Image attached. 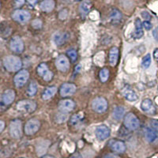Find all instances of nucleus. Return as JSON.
Here are the masks:
<instances>
[{"mask_svg":"<svg viewBox=\"0 0 158 158\" xmlns=\"http://www.w3.org/2000/svg\"><path fill=\"white\" fill-rule=\"evenodd\" d=\"M111 149L116 153H123L124 151L126 150V146L124 142H121V141H115L112 142L111 144Z\"/></svg>","mask_w":158,"mask_h":158,"instance_id":"nucleus-22","label":"nucleus"},{"mask_svg":"<svg viewBox=\"0 0 158 158\" xmlns=\"http://www.w3.org/2000/svg\"><path fill=\"white\" fill-rule=\"evenodd\" d=\"M10 135L14 138H19L22 136V121L15 119L10 124Z\"/></svg>","mask_w":158,"mask_h":158,"instance_id":"nucleus-6","label":"nucleus"},{"mask_svg":"<svg viewBox=\"0 0 158 158\" xmlns=\"http://www.w3.org/2000/svg\"><path fill=\"white\" fill-rule=\"evenodd\" d=\"M125 114V108L122 106H118L113 111V118L116 120H120Z\"/></svg>","mask_w":158,"mask_h":158,"instance_id":"nucleus-27","label":"nucleus"},{"mask_svg":"<svg viewBox=\"0 0 158 158\" xmlns=\"http://www.w3.org/2000/svg\"><path fill=\"white\" fill-rule=\"evenodd\" d=\"M153 57H154L155 59H158V48H156V50L154 51V52H153Z\"/></svg>","mask_w":158,"mask_h":158,"instance_id":"nucleus-42","label":"nucleus"},{"mask_svg":"<svg viewBox=\"0 0 158 158\" xmlns=\"http://www.w3.org/2000/svg\"><path fill=\"white\" fill-rule=\"evenodd\" d=\"M56 67L60 71L66 72L70 68V63H69L68 59L63 55L59 56L56 60Z\"/></svg>","mask_w":158,"mask_h":158,"instance_id":"nucleus-11","label":"nucleus"},{"mask_svg":"<svg viewBox=\"0 0 158 158\" xmlns=\"http://www.w3.org/2000/svg\"><path fill=\"white\" fill-rule=\"evenodd\" d=\"M76 91L75 85L71 83H65L62 85L59 89V93L62 97H68V96L73 95Z\"/></svg>","mask_w":158,"mask_h":158,"instance_id":"nucleus-13","label":"nucleus"},{"mask_svg":"<svg viewBox=\"0 0 158 158\" xmlns=\"http://www.w3.org/2000/svg\"><path fill=\"white\" fill-rule=\"evenodd\" d=\"M91 7L92 3L89 0H83L79 6V11L82 16H85L89 12Z\"/></svg>","mask_w":158,"mask_h":158,"instance_id":"nucleus-21","label":"nucleus"},{"mask_svg":"<svg viewBox=\"0 0 158 158\" xmlns=\"http://www.w3.org/2000/svg\"><path fill=\"white\" fill-rule=\"evenodd\" d=\"M57 92V88L56 87H49V88H47L44 90V92L42 94V98L43 100H48L51 97H52L53 96L56 94V93Z\"/></svg>","mask_w":158,"mask_h":158,"instance_id":"nucleus-26","label":"nucleus"},{"mask_svg":"<svg viewBox=\"0 0 158 158\" xmlns=\"http://www.w3.org/2000/svg\"><path fill=\"white\" fill-rule=\"evenodd\" d=\"M92 108L96 112L103 113L108 108V101L104 97H97L92 103Z\"/></svg>","mask_w":158,"mask_h":158,"instance_id":"nucleus-4","label":"nucleus"},{"mask_svg":"<svg viewBox=\"0 0 158 158\" xmlns=\"http://www.w3.org/2000/svg\"><path fill=\"white\" fill-rule=\"evenodd\" d=\"M42 158H56V157H54V156H44Z\"/></svg>","mask_w":158,"mask_h":158,"instance_id":"nucleus-45","label":"nucleus"},{"mask_svg":"<svg viewBox=\"0 0 158 158\" xmlns=\"http://www.w3.org/2000/svg\"><path fill=\"white\" fill-rule=\"evenodd\" d=\"M104 158H120L119 156H116V155H114V154H108L107 156H104Z\"/></svg>","mask_w":158,"mask_h":158,"instance_id":"nucleus-40","label":"nucleus"},{"mask_svg":"<svg viewBox=\"0 0 158 158\" xmlns=\"http://www.w3.org/2000/svg\"><path fill=\"white\" fill-rule=\"evenodd\" d=\"M153 37L155 38V40H156L158 41V29L156 28V29H155L153 31Z\"/></svg>","mask_w":158,"mask_h":158,"instance_id":"nucleus-39","label":"nucleus"},{"mask_svg":"<svg viewBox=\"0 0 158 158\" xmlns=\"http://www.w3.org/2000/svg\"><path fill=\"white\" fill-rule=\"evenodd\" d=\"M0 125H1V127H0V132H2L4 129V127H5V123H4L3 121H0Z\"/></svg>","mask_w":158,"mask_h":158,"instance_id":"nucleus-41","label":"nucleus"},{"mask_svg":"<svg viewBox=\"0 0 158 158\" xmlns=\"http://www.w3.org/2000/svg\"><path fill=\"white\" fill-rule=\"evenodd\" d=\"M151 65V56L149 54H147L142 59V66L144 69L149 68V66Z\"/></svg>","mask_w":158,"mask_h":158,"instance_id":"nucleus-30","label":"nucleus"},{"mask_svg":"<svg viewBox=\"0 0 158 158\" xmlns=\"http://www.w3.org/2000/svg\"><path fill=\"white\" fill-rule=\"evenodd\" d=\"M75 1H77H77H81V0H75Z\"/></svg>","mask_w":158,"mask_h":158,"instance_id":"nucleus-46","label":"nucleus"},{"mask_svg":"<svg viewBox=\"0 0 158 158\" xmlns=\"http://www.w3.org/2000/svg\"><path fill=\"white\" fill-rule=\"evenodd\" d=\"M15 99V93L12 89H7L4 91L1 97V103L2 105H9L14 102Z\"/></svg>","mask_w":158,"mask_h":158,"instance_id":"nucleus-12","label":"nucleus"},{"mask_svg":"<svg viewBox=\"0 0 158 158\" xmlns=\"http://www.w3.org/2000/svg\"><path fill=\"white\" fill-rule=\"evenodd\" d=\"M67 118V115H65V114H63V112L62 114H59V115H58L57 116H56V121H57L58 123H63L64 122Z\"/></svg>","mask_w":158,"mask_h":158,"instance_id":"nucleus-34","label":"nucleus"},{"mask_svg":"<svg viewBox=\"0 0 158 158\" xmlns=\"http://www.w3.org/2000/svg\"><path fill=\"white\" fill-rule=\"evenodd\" d=\"M36 91H37V85L35 81H31L27 89L28 94L30 97H32V96H34L36 94Z\"/></svg>","mask_w":158,"mask_h":158,"instance_id":"nucleus-28","label":"nucleus"},{"mask_svg":"<svg viewBox=\"0 0 158 158\" xmlns=\"http://www.w3.org/2000/svg\"><path fill=\"white\" fill-rule=\"evenodd\" d=\"M123 123L124 126L130 131H136L140 126L139 119L132 112H129L125 115Z\"/></svg>","mask_w":158,"mask_h":158,"instance_id":"nucleus-2","label":"nucleus"},{"mask_svg":"<svg viewBox=\"0 0 158 158\" xmlns=\"http://www.w3.org/2000/svg\"><path fill=\"white\" fill-rule=\"evenodd\" d=\"M80 70H81V66H80V65H78V66H77V67L75 68V72H77H77H78Z\"/></svg>","mask_w":158,"mask_h":158,"instance_id":"nucleus-44","label":"nucleus"},{"mask_svg":"<svg viewBox=\"0 0 158 158\" xmlns=\"http://www.w3.org/2000/svg\"><path fill=\"white\" fill-rule=\"evenodd\" d=\"M135 31L133 33V37L135 39H140L143 36V25H142V22L139 18H137L135 22Z\"/></svg>","mask_w":158,"mask_h":158,"instance_id":"nucleus-19","label":"nucleus"},{"mask_svg":"<svg viewBox=\"0 0 158 158\" xmlns=\"http://www.w3.org/2000/svg\"><path fill=\"white\" fill-rule=\"evenodd\" d=\"M110 129L106 125H101L96 130V136L99 140H105L110 136Z\"/></svg>","mask_w":158,"mask_h":158,"instance_id":"nucleus-14","label":"nucleus"},{"mask_svg":"<svg viewBox=\"0 0 158 158\" xmlns=\"http://www.w3.org/2000/svg\"><path fill=\"white\" fill-rule=\"evenodd\" d=\"M122 94L123 97L129 101H135L138 100V96L136 93L130 87H124L122 90Z\"/></svg>","mask_w":158,"mask_h":158,"instance_id":"nucleus-16","label":"nucleus"},{"mask_svg":"<svg viewBox=\"0 0 158 158\" xmlns=\"http://www.w3.org/2000/svg\"><path fill=\"white\" fill-rule=\"evenodd\" d=\"M100 79L102 82H105V81H108V77H109V70L107 68H104L100 71Z\"/></svg>","mask_w":158,"mask_h":158,"instance_id":"nucleus-29","label":"nucleus"},{"mask_svg":"<svg viewBox=\"0 0 158 158\" xmlns=\"http://www.w3.org/2000/svg\"><path fill=\"white\" fill-rule=\"evenodd\" d=\"M31 15L28 11L24 10H16L12 14V18L20 23H25L29 21Z\"/></svg>","mask_w":158,"mask_h":158,"instance_id":"nucleus-7","label":"nucleus"},{"mask_svg":"<svg viewBox=\"0 0 158 158\" xmlns=\"http://www.w3.org/2000/svg\"><path fill=\"white\" fill-rule=\"evenodd\" d=\"M32 26L34 29H40L42 27V22L40 19H35L34 21H32Z\"/></svg>","mask_w":158,"mask_h":158,"instance_id":"nucleus-33","label":"nucleus"},{"mask_svg":"<svg viewBox=\"0 0 158 158\" xmlns=\"http://www.w3.org/2000/svg\"><path fill=\"white\" fill-rule=\"evenodd\" d=\"M118 49L117 47L111 48L109 52V63L111 66H115L118 61Z\"/></svg>","mask_w":158,"mask_h":158,"instance_id":"nucleus-20","label":"nucleus"},{"mask_svg":"<svg viewBox=\"0 0 158 158\" xmlns=\"http://www.w3.org/2000/svg\"><path fill=\"white\" fill-rule=\"evenodd\" d=\"M67 54L69 56V58L71 59L72 62H75L77 60V52L74 49H70V50H68L67 52Z\"/></svg>","mask_w":158,"mask_h":158,"instance_id":"nucleus-31","label":"nucleus"},{"mask_svg":"<svg viewBox=\"0 0 158 158\" xmlns=\"http://www.w3.org/2000/svg\"><path fill=\"white\" fill-rule=\"evenodd\" d=\"M143 27L146 29V30H149L152 28V24L149 22V21H145V22L142 23Z\"/></svg>","mask_w":158,"mask_h":158,"instance_id":"nucleus-37","label":"nucleus"},{"mask_svg":"<svg viewBox=\"0 0 158 158\" xmlns=\"http://www.w3.org/2000/svg\"><path fill=\"white\" fill-rule=\"evenodd\" d=\"M110 19L114 23H118L122 19V14L118 10L113 9L110 13Z\"/></svg>","mask_w":158,"mask_h":158,"instance_id":"nucleus-24","label":"nucleus"},{"mask_svg":"<svg viewBox=\"0 0 158 158\" xmlns=\"http://www.w3.org/2000/svg\"><path fill=\"white\" fill-rule=\"evenodd\" d=\"M40 121L36 118H32V119H29L25 126V135H32L36 134L38 131V130L40 129Z\"/></svg>","mask_w":158,"mask_h":158,"instance_id":"nucleus-5","label":"nucleus"},{"mask_svg":"<svg viewBox=\"0 0 158 158\" xmlns=\"http://www.w3.org/2000/svg\"><path fill=\"white\" fill-rule=\"evenodd\" d=\"M10 46L11 50L16 53H22L24 50V43L22 38L19 36L13 37L10 43Z\"/></svg>","mask_w":158,"mask_h":158,"instance_id":"nucleus-10","label":"nucleus"},{"mask_svg":"<svg viewBox=\"0 0 158 158\" xmlns=\"http://www.w3.org/2000/svg\"><path fill=\"white\" fill-rule=\"evenodd\" d=\"M3 65L5 68L10 72L18 71L22 66V60L17 56H10L3 59Z\"/></svg>","mask_w":158,"mask_h":158,"instance_id":"nucleus-1","label":"nucleus"},{"mask_svg":"<svg viewBox=\"0 0 158 158\" xmlns=\"http://www.w3.org/2000/svg\"><path fill=\"white\" fill-rule=\"evenodd\" d=\"M141 108L142 109V111H146V112H149L154 109L153 102L149 99H145L142 101V104H141Z\"/></svg>","mask_w":158,"mask_h":158,"instance_id":"nucleus-25","label":"nucleus"},{"mask_svg":"<svg viewBox=\"0 0 158 158\" xmlns=\"http://www.w3.org/2000/svg\"><path fill=\"white\" fill-rule=\"evenodd\" d=\"M37 73L40 76H41L43 79L46 81H51L53 77V73L48 69L45 63H41L37 67Z\"/></svg>","mask_w":158,"mask_h":158,"instance_id":"nucleus-9","label":"nucleus"},{"mask_svg":"<svg viewBox=\"0 0 158 158\" xmlns=\"http://www.w3.org/2000/svg\"><path fill=\"white\" fill-rule=\"evenodd\" d=\"M150 126L151 128H152L156 134H158V121L152 120L150 122Z\"/></svg>","mask_w":158,"mask_h":158,"instance_id":"nucleus-35","label":"nucleus"},{"mask_svg":"<svg viewBox=\"0 0 158 158\" xmlns=\"http://www.w3.org/2000/svg\"><path fill=\"white\" fill-rule=\"evenodd\" d=\"M36 104L30 100H23L17 104V109L24 113H32L36 110Z\"/></svg>","mask_w":158,"mask_h":158,"instance_id":"nucleus-3","label":"nucleus"},{"mask_svg":"<svg viewBox=\"0 0 158 158\" xmlns=\"http://www.w3.org/2000/svg\"><path fill=\"white\" fill-rule=\"evenodd\" d=\"M40 7L42 11L46 13L52 12L55 8V2L54 0H44L42 1Z\"/></svg>","mask_w":158,"mask_h":158,"instance_id":"nucleus-18","label":"nucleus"},{"mask_svg":"<svg viewBox=\"0 0 158 158\" xmlns=\"http://www.w3.org/2000/svg\"><path fill=\"white\" fill-rule=\"evenodd\" d=\"M142 18H144V19L146 20V21H149V20H150V18H151L150 15H149L147 11H143V12L142 13Z\"/></svg>","mask_w":158,"mask_h":158,"instance_id":"nucleus-38","label":"nucleus"},{"mask_svg":"<svg viewBox=\"0 0 158 158\" xmlns=\"http://www.w3.org/2000/svg\"><path fill=\"white\" fill-rule=\"evenodd\" d=\"M69 39L67 32H56L53 36V40L56 45H62Z\"/></svg>","mask_w":158,"mask_h":158,"instance_id":"nucleus-17","label":"nucleus"},{"mask_svg":"<svg viewBox=\"0 0 158 158\" xmlns=\"http://www.w3.org/2000/svg\"><path fill=\"white\" fill-rule=\"evenodd\" d=\"M38 1H39V0H29V2L31 4V5L33 6V5H35V4H36Z\"/></svg>","mask_w":158,"mask_h":158,"instance_id":"nucleus-43","label":"nucleus"},{"mask_svg":"<svg viewBox=\"0 0 158 158\" xmlns=\"http://www.w3.org/2000/svg\"><path fill=\"white\" fill-rule=\"evenodd\" d=\"M75 104L72 100H63L59 103V109L62 112H69L74 108Z\"/></svg>","mask_w":158,"mask_h":158,"instance_id":"nucleus-15","label":"nucleus"},{"mask_svg":"<svg viewBox=\"0 0 158 158\" xmlns=\"http://www.w3.org/2000/svg\"><path fill=\"white\" fill-rule=\"evenodd\" d=\"M25 0H15V7H21L25 3Z\"/></svg>","mask_w":158,"mask_h":158,"instance_id":"nucleus-36","label":"nucleus"},{"mask_svg":"<svg viewBox=\"0 0 158 158\" xmlns=\"http://www.w3.org/2000/svg\"><path fill=\"white\" fill-rule=\"evenodd\" d=\"M29 77V74L27 70H20L18 73H17L16 75L15 76L14 81H15V85H16L18 88L22 87L25 83L27 82Z\"/></svg>","mask_w":158,"mask_h":158,"instance_id":"nucleus-8","label":"nucleus"},{"mask_svg":"<svg viewBox=\"0 0 158 158\" xmlns=\"http://www.w3.org/2000/svg\"><path fill=\"white\" fill-rule=\"evenodd\" d=\"M83 118V115H81L80 114H77V115H74L70 118V123L72 125H76L81 121V118Z\"/></svg>","mask_w":158,"mask_h":158,"instance_id":"nucleus-32","label":"nucleus"},{"mask_svg":"<svg viewBox=\"0 0 158 158\" xmlns=\"http://www.w3.org/2000/svg\"><path fill=\"white\" fill-rule=\"evenodd\" d=\"M145 136L148 142H153L157 138V134L151 127H146L145 129Z\"/></svg>","mask_w":158,"mask_h":158,"instance_id":"nucleus-23","label":"nucleus"}]
</instances>
